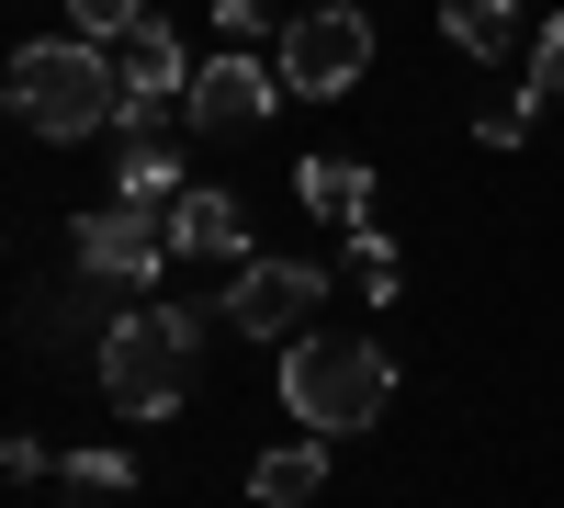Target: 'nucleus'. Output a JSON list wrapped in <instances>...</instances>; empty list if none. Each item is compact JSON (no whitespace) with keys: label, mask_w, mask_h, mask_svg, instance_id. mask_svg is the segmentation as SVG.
Wrapping results in <instances>:
<instances>
[{"label":"nucleus","mask_w":564,"mask_h":508,"mask_svg":"<svg viewBox=\"0 0 564 508\" xmlns=\"http://www.w3.org/2000/svg\"><path fill=\"white\" fill-rule=\"evenodd\" d=\"M0 90H12V125H23V136H57V148H79V136L124 125L113 45H90V34H34Z\"/></svg>","instance_id":"1"},{"label":"nucleus","mask_w":564,"mask_h":508,"mask_svg":"<svg viewBox=\"0 0 564 508\" xmlns=\"http://www.w3.org/2000/svg\"><path fill=\"white\" fill-rule=\"evenodd\" d=\"M193 350H204L193 305H124L102 328V396L124 419H170V407L193 396Z\"/></svg>","instance_id":"2"},{"label":"nucleus","mask_w":564,"mask_h":508,"mask_svg":"<svg viewBox=\"0 0 564 508\" xmlns=\"http://www.w3.org/2000/svg\"><path fill=\"white\" fill-rule=\"evenodd\" d=\"M384 396H395V374H384V350L372 339H282V407L316 430V441H350V430H372L384 419Z\"/></svg>","instance_id":"3"},{"label":"nucleus","mask_w":564,"mask_h":508,"mask_svg":"<svg viewBox=\"0 0 564 508\" xmlns=\"http://www.w3.org/2000/svg\"><path fill=\"white\" fill-rule=\"evenodd\" d=\"M282 90H305V102H339V90L372 79V23H361V0H316V12L282 23Z\"/></svg>","instance_id":"4"},{"label":"nucleus","mask_w":564,"mask_h":508,"mask_svg":"<svg viewBox=\"0 0 564 508\" xmlns=\"http://www.w3.org/2000/svg\"><path fill=\"white\" fill-rule=\"evenodd\" d=\"M327 305V271L316 260H238V283H226V316H238L249 339H305V316Z\"/></svg>","instance_id":"5"},{"label":"nucleus","mask_w":564,"mask_h":508,"mask_svg":"<svg viewBox=\"0 0 564 508\" xmlns=\"http://www.w3.org/2000/svg\"><path fill=\"white\" fill-rule=\"evenodd\" d=\"M68 260L102 271V283H148V271L170 260V215H148V204H90L68 226Z\"/></svg>","instance_id":"6"},{"label":"nucleus","mask_w":564,"mask_h":508,"mask_svg":"<svg viewBox=\"0 0 564 508\" xmlns=\"http://www.w3.org/2000/svg\"><path fill=\"white\" fill-rule=\"evenodd\" d=\"M113 79H124V136H159L170 102H193V68H181V34L148 12L124 45H113Z\"/></svg>","instance_id":"7"},{"label":"nucleus","mask_w":564,"mask_h":508,"mask_svg":"<svg viewBox=\"0 0 564 508\" xmlns=\"http://www.w3.org/2000/svg\"><path fill=\"white\" fill-rule=\"evenodd\" d=\"M271 102H282V68H260L249 45H226V57H204V68H193V102H181V114H193L204 136H249Z\"/></svg>","instance_id":"8"},{"label":"nucleus","mask_w":564,"mask_h":508,"mask_svg":"<svg viewBox=\"0 0 564 508\" xmlns=\"http://www.w3.org/2000/svg\"><path fill=\"white\" fill-rule=\"evenodd\" d=\"M170 249H181V260H238V249H249L238 193H204V181H193V193L170 204Z\"/></svg>","instance_id":"9"},{"label":"nucleus","mask_w":564,"mask_h":508,"mask_svg":"<svg viewBox=\"0 0 564 508\" xmlns=\"http://www.w3.org/2000/svg\"><path fill=\"white\" fill-rule=\"evenodd\" d=\"M294 193H305V215H327V226H372V170H361V159H294Z\"/></svg>","instance_id":"10"},{"label":"nucleus","mask_w":564,"mask_h":508,"mask_svg":"<svg viewBox=\"0 0 564 508\" xmlns=\"http://www.w3.org/2000/svg\"><path fill=\"white\" fill-rule=\"evenodd\" d=\"M193 181H181V159L159 148V136H124V159H113V204H148V215H170Z\"/></svg>","instance_id":"11"},{"label":"nucleus","mask_w":564,"mask_h":508,"mask_svg":"<svg viewBox=\"0 0 564 508\" xmlns=\"http://www.w3.org/2000/svg\"><path fill=\"white\" fill-rule=\"evenodd\" d=\"M316 486H327V441H282V452L249 464V497H260V508H305Z\"/></svg>","instance_id":"12"},{"label":"nucleus","mask_w":564,"mask_h":508,"mask_svg":"<svg viewBox=\"0 0 564 508\" xmlns=\"http://www.w3.org/2000/svg\"><path fill=\"white\" fill-rule=\"evenodd\" d=\"M441 34L463 57H508L520 45V0H441Z\"/></svg>","instance_id":"13"},{"label":"nucleus","mask_w":564,"mask_h":508,"mask_svg":"<svg viewBox=\"0 0 564 508\" xmlns=\"http://www.w3.org/2000/svg\"><path fill=\"white\" fill-rule=\"evenodd\" d=\"M350 283H361V294H372V305H384V294H395V283H406V249H395V238H384V226H350Z\"/></svg>","instance_id":"14"},{"label":"nucleus","mask_w":564,"mask_h":508,"mask_svg":"<svg viewBox=\"0 0 564 508\" xmlns=\"http://www.w3.org/2000/svg\"><path fill=\"white\" fill-rule=\"evenodd\" d=\"M135 23H148V0H68V34H90V45H124Z\"/></svg>","instance_id":"15"},{"label":"nucleus","mask_w":564,"mask_h":508,"mask_svg":"<svg viewBox=\"0 0 564 508\" xmlns=\"http://www.w3.org/2000/svg\"><path fill=\"white\" fill-rule=\"evenodd\" d=\"M68 486H90V497H135V464L90 441V452H68Z\"/></svg>","instance_id":"16"},{"label":"nucleus","mask_w":564,"mask_h":508,"mask_svg":"<svg viewBox=\"0 0 564 508\" xmlns=\"http://www.w3.org/2000/svg\"><path fill=\"white\" fill-rule=\"evenodd\" d=\"M531 114H542V90H508V102H486V114H475V136H486V148H520Z\"/></svg>","instance_id":"17"},{"label":"nucleus","mask_w":564,"mask_h":508,"mask_svg":"<svg viewBox=\"0 0 564 508\" xmlns=\"http://www.w3.org/2000/svg\"><path fill=\"white\" fill-rule=\"evenodd\" d=\"M0 475H12V486H34V475H57V452H45L34 430H12V441H0Z\"/></svg>","instance_id":"18"},{"label":"nucleus","mask_w":564,"mask_h":508,"mask_svg":"<svg viewBox=\"0 0 564 508\" xmlns=\"http://www.w3.org/2000/svg\"><path fill=\"white\" fill-rule=\"evenodd\" d=\"M215 34H226V45H260V34H271V0H215Z\"/></svg>","instance_id":"19"},{"label":"nucleus","mask_w":564,"mask_h":508,"mask_svg":"<svg viewBox=\"0 0 564 508\" xmlns=\"http://www.w3.org/2000/svg\"><path fill=\"white\" fill-rule=\"evenodd\" d=\"M531 90H542V102L564 90V12H553V23H542V45H531Z\"/></svg>","instance_id":"20"}]
</instances>
